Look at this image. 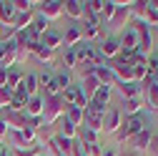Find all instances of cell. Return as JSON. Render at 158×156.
<instances>
[{
	"instance_id": "6da1fadb",
	"label": "cell",
	"mask_w": 158,
	"mask_h": 156,
	"mask_svg": "<svg viewBox=\"0 0 158 156\" xmlns=\"http://www.w3.org/2000/svg\"><path fill=\"white\" fill-rule=\"evenodd\" d=\"M63 108H65V106H63V98H60V96L45 98V103H43V121H45V124H53L58 116H60Z\"/></svg>"
},
{
	"instance_id": "7a4b0ae2",
	"label": "cell",
	"mask_w": 158,
	"mask_h": 156,
	"mask_svg": "<svg viewBox=\"0 0 158 156\" xmlns=\"http://www.w3.org/2000/svg\"><path fill=\"white\" fill-rule=\"evenodd\" d=\"M63 98L70 101V106H78V108H83V106H85V96H83L81 86H68V88L63 91Z\"/></svg>"
},
{
	"instance_id": "3957f363",
	"label": "cell",
	"mask_w": 158,
	"mask_h": 156,
	"mask_svg": "<svg viewBox=\"0 0 158 156\" xmlns=\"http://www.w3.org/2000/svg\"><path fill=\"white\" fill-rule=\"evenodd\" d=\"M43 103H45V98H40V96L28 98V103H25V116H33V119L43 116Z\"/></svg>"
},
{
	"instance_id": "277c9868",
	"label": "cell",
	"mask_w": 158,
	"mask_h": 156,
	"mask_svg": "<svg viewBox=\"0 0 158 156\" xmlns=\"http://www.w3.org/2000/svg\"><path fill=\"white\" fill-rule=\"evenodd\" d=\"M15 15H18V10H15L13 3H0V20L13 23V20H15Z\"/></svg>"
},
{
	"instance_id": "5b68a950",
	"label": "cell",
	"mask_w": 158,
	"mask_h": 156,
	"mask_svg": "<svg viewBox=\"0 0 158 156\" xmlns=\"http://www.w3.org/2000/svg\"><path fill=\"white\" fill-rule=\"evenodd\" d=\"M60 10H63V3H45V5H43V10H40V15L48 20V18L60 15Z\"/></svg>"
},
{
	"instance_id": "8992f818",
	"label": "cell",
	"mask_w": 158,
	"mask_h": 156,
	"mask_svg": "<svg viewBox=\"0 0 158 156\" xmlns=\"http://www.w3.org/2000/svg\"><path fill=\"white\" fill-rule=\"evenodd\" d=\"M118 121H121V113H118V111H108V113L103 116V126H106V131H113V128L118 126Z\"/></svg>"
},
{
	"instance_id": "52a82bcc",
	"label": "cell",
	"mask_w": 158,
	"mask_h": 156,
	"mask_svg": "<svg viewBox=\"0 0 158 156\" xmlns=\"http://www.w3.org/2000/svg\"><path fill=\"white\" fill-rule=\"evenodd\" d=\"M20 86L25 88V93H28L30 98H33V96H35V91H38V78H35L33 73H28V76H25V81H23Z\"/></svg>"
},
{
	"instance_id": "ba28073f",
	"label": "cell",
	"mask_w": 158,
	"mask_h": 156,
	"mask_svg": "<svg viewBox=\"0 0 158 156\" xmlns=\"http://www.w3.org/2000/svg\"><path fill=\"white\" fill-rule=\"evenodd\" d=\"M58 43H60V35H58V33H53V30H48L45 35H43V41H40V46H45V48H55Z\"/></svg>"
},
{
	"instance_id": "9c48e42d",
	"label": "cell",
	"mask_w": 158,
	"mask_h": 156,
	"mask_svg": "<svg viewBox=\"0 0 158 156\" xmlns=\"http://www.w3.org/2000/svg\"><path fill=\"white\" fill-rule=\"evenodd\" d=\"M65 13L73 15V18H81V15L85 13V8H83L81 3H75V0H70V3H65Z\"/></svg>"
},
{
	"instance_id": "30bf717a",
	"label": "cell",
	"mask_w": 158,
	"mask_h": 156,
	"mask_svg": "<svg viewBox=\"0 0 158 156\" xmlns=\"http://www.w3.org/2000/svg\"><path fill=\"white\" fill-rule=\"evenodd\" d=\"M118 48H121V46H118L115 38H108V41L103 43V53H106V55H115V53H118Z\"/></svg>"
},
{
	"instance_id": "8fae6325",
	"label": "cell",
	"mask_w": 158,
	"mask_h": 156,
	"mask_svg": "<svg viewBox=\"0 0 158 156\" xmlns=\"http://www.w3.org/2000/svg\"><path fill=\"white\" fill-rule=\"evenodd\" d=\"M78 38H81V30H78L75 25H73V28H68V33H65V46H70V48H73V43L78 41Z\"/></svg>"
},
{
	"instance_id": "7c38bea8",
	"label": "cell",
	"mask_w": 158,
	"mask_h": 156,
	"mask_svg": "<svg viewBox=\"0 0 158 156\" xmlns=\"http://www.w3.org/2000/svg\"><path fill=\"white\" fill-rule=\"evenodd\" d=\"M138 128H141V119H131V121H128V128H126L121 136H131V133H135Z\"/></svg>"
},
{
	"instance_id": "4fadbf2b",
	"label": "cell",
	"mask_w": 158,
	"mask_h": 156,
	"mask_svg": "<svg viewBox=\"0 0 158 156\" xmlns=\"http://www.w3.org/2000/svg\"><path fill=\"white\" fill-rule=\"evenodd\" d=\"M0 156H10V154H8V151H5V149H0Z\"/></svg>"
},
{
	"instance_id": "5bb4252c",
	"label": "cell",
	"mask_w": 158,
	"mask_h": 156,
	"mask_svg": "<svg viewBox=\"0 0 158 156\" xmlns=\"http://www.w3.org/2000/svg\"><path fill=\"white\" fill-rule=\"evenodd\" d=\"M38 156H45V154H38Z\"/></svg>"
}]
</instances>
